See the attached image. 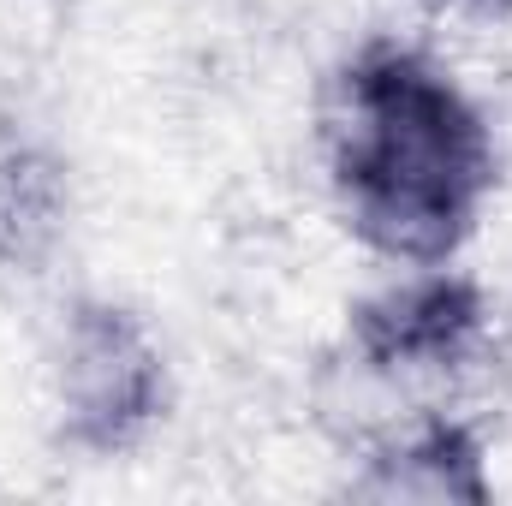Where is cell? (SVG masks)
I'll list each match as a JSON object with an SVG mask.
<instances>
[{
    "label": "cell",
    "mask_w": 512,
    "mask_h": 506,
    "mask_svg": "<svg viewBox=\"0 0 512 506\" xmlns=\"http://www.w3.org/2000/svg\"><path fill=\"white\" fill-rule=\"evenodd\" d=\"M477 328V292L459 280H423L376 310H364V346L382 364H441Z\"/></svg>",
    "instance_id": "7a4b0ae2"
},
{
    "label": "cell",
    "mask_w": 512,
    "mask_h": 506,
    "mask_svg": "<svg viewBox=\"0 0 512 506\" xmlns=\"http://www.w3.org/2000/svg\"><path fill=\"white\" fill-rule=\"evenodd\" d=\"M334 173L370 245L435 262L465 233L495 179L471 102L411 54H370L346 84Z\"/></svg>",
    "instance_id": "6da1fadb"
}]
</instances>
